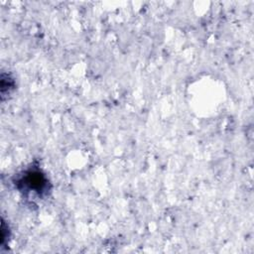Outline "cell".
<instances>
[{
	"label": "cell",
	"instance_id": "1",
	"mask_svg": "<svg viewBox=\"0 0 254 254\" xmlns=\"http://www.w3.org/2000/svg\"><path fill=\"white\" fill-rule=\"evenodd\" d=\"M27 190H33L38 194H43L48 189V180L39 170L28 171L25 176L20 180Z\"/></svg>",
	"mask_w": 254,
	"mask_h": 254
}]
</instances>
